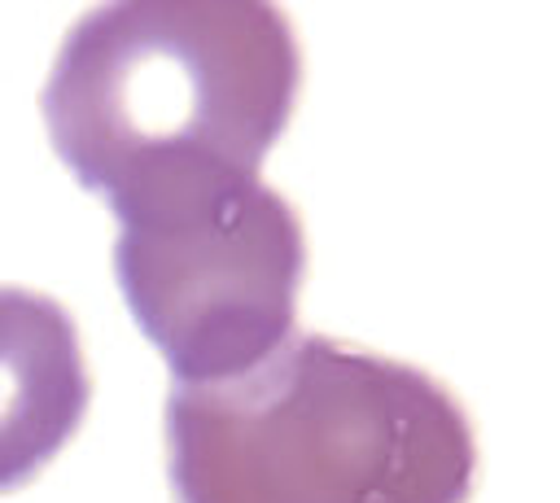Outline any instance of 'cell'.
I'll use <instances>...</instances> for the list:
<instances>
[{
    "label": "cell",
    "mask_w": 560,
    "mask_h": 503,
    "mask_svg": "<svg viewBox=\"0 0 560 503\" xmlns=\"http://www.w3.org/2000/svg\"><path fill=\"white\" fill-rule=\"evenodd\" d=\"M175 503H468L477 433L446 381L324 332L166 394Z\"/></svg>",
    "instance_id": "cell-1"
},
{
    "label": "cell",
    "mask_w": 560,
    "mask_h": 503,
    "mask_svg": "<svg viewBox=\"0 0 560 503\" xmlns=\"http://www.w3.org/2000/svg\"><path fill=\"white\" fill-rule=\"evenodd\" d=\"M298 87V31L276 4H105L66 31L39 109L57 157L114 210L258 175Z\"/></svg>",
    "instance_id": "cell-2"
},
{
    "label": "cell",
    "mask_w": 560,
    "mask_h": 503,
    "mask_svg": "<svg viewBox=\"0 0 560 503\" xmlns=\"http://www.w3.org/2000/svg\"><path fill=\"white\" fill-rule=\"evenodd\" d=\"M114 219L118 293L175 385L232 381L293 337L306 232L258 175L153 188Z\"/></svg>",
    "instance_id": "cell-3"
},
{
    "label": "cell",
    "mask_w": 560,
    "mask_h": 503,
    "mask_svg": "<svg viewBox=\"0 0 560 503\" xmlns=\"http://www.w3.org/2000/svg\"><path fill=\"white\" fill-rule=\"evenodd\" d=\"M88 402L74 315L48 293L0 284V494L26 486L79 433Z\"/></svg>",
    "instance_id": "cell-4"
}]
</instances>
